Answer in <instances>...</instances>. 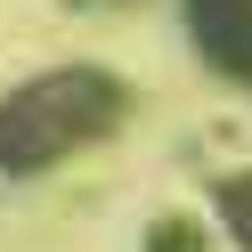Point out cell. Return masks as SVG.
I'll return each instance as SVG.
<instances>
[{
  "mask_svg": "<svg viewBox=\"0 0 252 252\" xmlns=\"http://www.w3.org/2000/svg\"><path fill=\"white\" fill-rule=\"evenodd\" d=\"M138 252H212V228L195 212H155L147 236H138Z\"/></svg>",
  "mask_w": 252,
  "mask_h": 252,
  "instance_id": "obj_3",
  "label": "cell"
},
{
  "mask_svg": "<svg viewBox=\"0 0 252 252\" xmlns=\"http://www.w3.org/2000/svg\"><path fill=\"white\" fill-rule=\"evenodd\" d=\"M130 82L114 65H49L0 98V179H41L130 122Z\"/></svg>",
  "mask_w": 252,
  "mask_h": 252,
  "instance_id": "obj_1",
  "label": "cell"
},
{
  "mask_svg": "<svg viewBox=\"0 0 252 252\" xmlns=\"http://www.w3.org/2000/svg\"><path fill=\"white\" fill-rule=\"evenodd\" d=\"M187 41L212 73H228L236 90H252V0H179Z\"/></svg>",
  "mask_w": 252,
  "mask_h": 252,
  "instance_id": "obj_2",
  "label": "cell"
},
{
  "mask_svg": "<svg viewBox=\"0 0 252 252\" xmlns=\"http://www.w3.org/2000/svg\"><path fill=\"white\" fill-rule=\"evenodd\" d=\"M212 203H220V228L236 236V252H252V171H228L212 187Z\"/></svg>",
  "mask_w": 252,
  "mask_h": 252,
  "instance_id": "obj_4",
  "label": "cell"
}]
</instances>
